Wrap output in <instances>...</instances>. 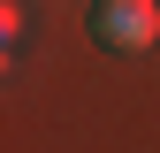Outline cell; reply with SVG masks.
Wrapping results in <instances>:
<instances>
[{
    "label": "cell",
    "instance_id": "cell-1",
    "mask_svg": "<svg viewBox=\"0 0 160 153\" xmlns=\"http://www.w3.org/2000/svg\"><path fill=\"white\" fill-rule=\"evenodd\" d=\"M92 38L114 46V54H145L160 38V8H152V0H99V8H92Z\"/></svg>",
    "mask_w": 160,
    "mask_h": 153
}]
</instances>
